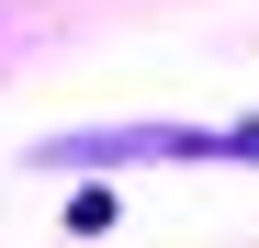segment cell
<instances>
[{
  "mask_svg": "<svg viewBox=\"0 0 259 248\" xmlns=\"http://www.w3.org/2000/svg\"><path fill=\"white\" fill-rule=\"evenodd\" d=\"M214 136H192V124H102V136H57L46 158H203Z\"/></svg>",
  "mask_w": 259,
  "mask_h": 248,
  "instance_id": "1",
  "label": "cell"
}]
</instances>
